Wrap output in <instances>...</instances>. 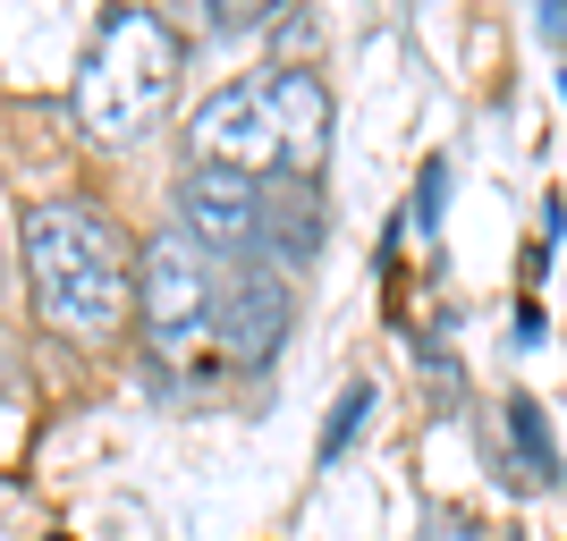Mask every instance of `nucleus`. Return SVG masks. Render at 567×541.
<instances>
[{"label":"nucleus","mask_w":567,"mask_h":541,"mask_svg":"<svg viewBox=\"0 0 567 541\" xmlns=\"http://www.w3.org/2000/svg\"><path fill=\"white\" fill-rule=\"evenodd\" d=\"M178 34L169 18L153 9H111L102 25V43L85 51V69H76V127L94 144H136L162 127L169 94H178Z\"/></svg>","instance_id":"nucleus-3"},{"label":"nucleus","mask_w":567,"mask_h":541,"mask_svg":"<svg viewBox=\"0 0 567 541\" xmlns=\"http://www.w3.org/2000/svg\"><path fill=\"white\" fill-rule=\"evenodd\" d=\"M187 144H195V162L246 169V178H262V187L313 178L322 144H331V94H322L313 69L271 60V69L220 85V94L187 118Z\"/></svg>","instance_id":"nucleus-2"},{"label":"nucleus","mask_w":567,"mask_h":541,"mask_svg":"<svg viewBox=\"0 0 567 541\" xmlns=\"http://www.w3.org/2000/svg\"><path fill=\"white\" fill-rule=\"evenodd\" d=\"M322 254V212H313V195L297 187V178H280L271 187V220H262V262H280V271H297V262Z\"/></svg>","instance_id":"nucleus-7"},{"label":"nucleus","mask_w":567,"mask_h":541,"mask_svg":"<svg viewBox=\"0 0 567 541\" xmlns=\"http://www.w3.org/2000/svg\"><path fill=\"white\" fill-rule=\"evenodd\" d=\"M508 440L525 457V491H550L559 482V457H550V431H543V406L534 398H508Z\"/></svg>","instance_id":"nucleus-8"},{"label":"nucleus","mask_w":567,"mask_h":541,"mask_svg":"<svg viewBox=\"0 0 567 541\" xmlns=\"http://www.w3.org/2000/svg\"><path fill=\"white\" fill-rule=\"evenodd\" d=\"M271 34H280V51H313V43H322V25H313V18H271Z\"/></svg>","instance_id":"nucleus-11"},{"label":"nucleus","mask_w":567,"mask_h":541,"mask_svg":"<svg viewBox=\"0 0 567 541\" xmlns=\"http://www.w3.org/2000/svg\"><path fill=\"white\" fill-rule=\"evenodd\" d=\"M559 94H567V76H559Z\"/></svg>","instance_id":"nucleus-12"},{"label":"nucleus","mask_w":567,"mask_h":541,"mask_svg":"<svg viewBox=\"0 0 567 541\" xmlns=\"http://www.w3.org/2000/svg\"><path fill=\"white\" fill-rule=\"evenodd\" d=\"M220 296H229V271H220L178 220L144 237V254H136V322H144L153 364L195 373L204 355H220ZM220 364H229V355H220Z\"/></svg>","instance_id":"nucleus-4"},{"label":"nucleus","mask_w":567,"mask_h":541,"mask_svg":"<svg viewBox=\"0 0 567 541\" xmlns=\"http://www.w3.org/2000/svg\"><path fill=\"white\" fill-rule=\"evenodd\" d=\"M25 288H34V322L51 339L102 347L136 305V254L102 204L60 195V204L25 212Z\"/></svg>","instance_id":"nucleus-1"},{"label":"nucleus","mask_w":567,"mask_h":541,"mask_svg":"<svg viewBox=\"0 0 567 541\" xmlns=\"http://www.w3.org/2000/svg\"><path fill=\"white\" fill-rule=\"evenodd\" d=\"M364 415H373V389L355 381L348 398L331 406V424H322V466H331V457H348V440H355V424H364Z\"/></svg>","instance_id":"nucleus-9"},{"label":"nucleus","mask_w":567,"mask_h":541,"mask_svg":"<svg viewBox=\"0 0 567 541\" xmlns=\"http://www.w3.org/2000/svg\"><path fill=\"white\" fill-rule=\"evenodd\" d=\"M262 220H271V187L262 178L187 162V178H178V229L213 262H262Z\"/></svg>","instance_id":"nucleus-5"},{"label":"nucleus","mask_w":567,"mask_h":541,"mask_svg":"<svg viewBox=\"0 0 567 541\" xmlns=\"http://www.w3.org/2000/svg\"><path fill=\"white\" fill-rule=\"evenodd\" d=\"M441 204H450V169L424 162V178H415V220H424V229H441Z\"/></svg>","instance_id":"nucleus-10"},{"label":"nucleus","mask_w":567,"mask_h":541,"mask_svg":"<svg viewBox=\"0 0 567 541\" xmlns=\"http://www.w3.org/2000/svg\"><path fill=\"white\" fill-rule=\"evenodd\" d=\"M229 271V296H220V355H229L237 373H262L271 355L288 347V271L280 262H220Z\"/></svg>","instance_id":"nucleus-6"}]
</instances>
